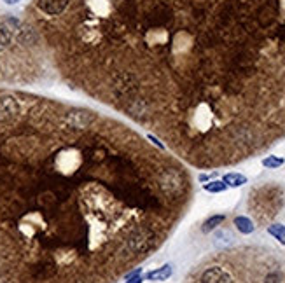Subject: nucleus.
<instances>
[{"label": "nucleus", "instance_id": "obj_14", "mask_svg": "<svg viewBox=\"0 0 285 283\" xmlns=\"http://www.w3.org/2000/svg\"><path fill=\"white\" fill-rule=\"evenodd\" d=\"M284 163H285L284 157H278V156H268L262 159V166H264V168H269V170L280 168Z\"/></svg>", "mask_w": 285, "mask_h": 283}, {"label": "nucleus", "instance_id": "obj_4", "mask_svg": "<svg viewBox=\"0 0 285 283\" xmlns=\"http://www.w3.org/2000/svg\"><path fill=\"white\" fill-rule=\"evenodd\" d=\"M20 114V103L11 94H0V119L7 121Z\"/></svg>", "mask_w": 285, "mask_h": 283}, {"label": "nucleus", "instance_id": "obj_10", "mask_svg": "<svg viewBox=\"0 0 285 283\" xmlns=\"http://www.w3.org/2000/svg\"><path fill=\"white\" fill-rule=\"evenodd\" d=\"M12 42V33L4 23H0V51L7 49Z\"/></svg>", "mask_w": 285, "mask_h": 283}, {"label": "nucleus", "instance_id": "obj_12", "mask_svg": "<svg viewBox=\"0 0 285 283\" xmlns=\"http://www.w3.org/2000/svg\"><path fill=\"white\" fill-rule=\"evenodd\" d=\"M268 233L271 234L277 241L285 245V226H282V224H271V226L268 227Z\"/></svg>", "mask_w": 285, "mask_h": 283}, {"label": "nucleus", "instance_id": "obj_5", "mask_svg": "<svg viewBox=\"0 0 285 283\" xmlns=\"http://www.w3.org/2000/svg\"><path fill=\"white\" fill-rule=\"evenodd\" d=\"M200 283H233V278L226 269H222L219 266H214V267H208L203 275H201Z\"/></svg>", "mask_w": 285, "mask_h": 283}, {"label": "nucleus", "instance_id": "obj_6", "mask_svg": "<svg viewBox=\"0 0 285 283\" xmlns=\"http://www.w3.org/2000/svg\"><path fill=\"white\" fill-rule=\"evenodd\" d=\"M70 0H37V7L48 16H60L67 7Z\"/></svg>", "mask_w": 285, "mask_h": 283}, {"label": "nucleus", "instance_id": "obj_17", "mask_svg": "<svg viewBox=\"0 0 285 283\" xmlns=\"http://www.w3.org/2000/svg\"><path fill=\"white\" fill-rule=\"evenodd\" d=\"M5 4L7 5H14V4H18V2H20V0H4Z\"/></svg>", "mask_w": 285, "mask_h": 283}, {"label": "nucleus", "instance_id": "obj_13", "mask_svg": "<svg viewBox=\"0 0 285 283\" xmlns=\"http://www.w3.org/2000/svg\"><path fill=\"white\" fill-rule=\"evenodd\" d=\"M203 187L207 193L217 194V193H224L226 189H228V185H226L222 180H214V182H210V184H205Z\"/></svg>", "mask_w": 285, "mask_h": 283}, {"label": "nucleus", "instance_id": "obj_9", "mask_svg": "<svg viewBox=\"0 0 285 283\" xmlns=\"http://www.w3.org/2000/svg\"><path fill=\"white\" fill-rule=\"evenodd\" d=\"M235 226H237V229L243 234H250V233H254V229H256L254 222L247 217H237L235 218Z\"/></svg>", "mask_w": 285, "mask_h": 283}, {"label": "nucleus", "instance_id": "obj_8", "mask_svg": "<svg viewBox=\"0 0 285 283\" xmlns=\"http://www.w3.org/2000/svg\"><path fill=\"white\" fill-rule=\"evenodd\" d=\"M222 182L228 187H241L243 184H247V176L241 175V173H228V175H224Z\"/></svg>", "mask_w": 285, "mask_h": 283}, {"label": "nucleus", "instance_id": "obj_18", "mask_svg": "<svg viewBox=\"0 0 285 283\" xmlns=\"http://www.w3.org/2000/svg\"><path fill=\"white\" fill-rule=\"evenodd\" d=\"M208 178H210L208 175H200V180H201V182H207Z\"/></svg>", "mask_w": 285, "mask_h": 283}, {"label": "nucleus", "instance_id": "obj_11", "mask_svg": "<svg viewBox=\"0 0 285 283\" xmlns=\"http://www.w3.org/2000/svg\"><path fill=\"white\" fill-rule=\"evenodd\" d=\"M224 218H226L224 215H212L210 218H207V220H205L201 231H203V233H210V231H214L217 226H220V224L224 222Z\"/></svg>", "mask_w": 285, "mask_h": 283}, {"label": "nucleus", "instance_id": "obj_2", "mask_svg": "<svg viewBox=\"0 0 285 283\" xmlns=\"http://www.w3.org/2000/svg\"><path fill=\"white\" fill-rule=\"evenodd\" d=\"M159 185L166 194H179L184 189V176L179 170L168 168L159 175Z\"/></svg>", "mask_w": 285, "mask_h": 283}, {"label": "nucleus", "instance_id": "obj_16", "mask_svg": "<svg viewBox=\"0 0 285 283\" xmlns=\"http://www.w3.org/2000/svg\"><path fill=\"white\" fill-rule=\"evenodd\" d=\"M143 282V278L140 275H137V276H131V278H128V282L126 283H142Z\"/></svg>", "mask_w": 285, "mask_h": 283}, {"label": "nucleus", "instance_id": "obj_3", "mask_svg": "<svg viewBox=\"0 0 285 283\" xmlns=\"http://www.w3.org/2000/svg\"><path fill=\"white\" fill-rule=\"evenodd\" d=\"M96 119V115L95 112H90V110H70L69 114L65 115V123L67 126L73 128V130H86V128H90L91 124L95 123Z\"/></svg>", "mask_w": 285, "mask_h": 283}, {"label": "nucleus", "instance_id": "obj_7", "mask_svg": "<svg viewBox=\"0 0 285 283\" xmlns=\"http://www.w3.org/2000/svg\"><path fill=\"white\" fill-rule=\"evenodd\" d=\"M171 276V266L170 264H165L163 267H158L154 271H149L145 273L143 280H149V282H165Z\"/></svg>", "mask_w": 285, "mask_h": 283}, {"label": "nucleus", "instance_id": "obj_15", "mask_svg": "<svg viewBox=\"0 0 285 283\" xmlns=\"http://www.w3.org/2000/svg\"><path fill=\"white\" fill-rule=\"evenodd\" d=\"M147 138L151 140V142H152V144H154V145H156V147H159V149H165V145H163V144H161V142H159V140H158V138H156V136L149 135V136H147Z\"/></svg>", "mask_w": 285, "mask_h": 283}, {"label": "nucleus", "instance_id": "obj_1", "mask_svg": "<svg viewBox=\"0 0 285 283\" xmlns=\"http://www.w3.org/2000/svg\"><path fill=\"white\" fill-rule=\"evenodd\" d=\"M156 241V234L152 233L149 227H139L128 236L126 239V248L130 254H143L152 246Z\"/></svg>", "mask_w": 285, "mask_h": 283}]
</instances>
